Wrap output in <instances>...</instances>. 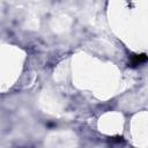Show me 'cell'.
Returning a JSON list of instances; mask_svg holds the SVG:
<instances>
[{"instance_id": "6da1fadb", "label": "cell", "mask_w": 148, "mask_h": 148, "mask_svg": "<svg viewBox=\"0 0 148 148\" xmlns=\"http://www.w3.org/2000/svg\"><path fill=\"white\" fill-rule=\"evenodd\" d=\"M147 56L146 54H133L130 59V62H128V66L130 67H138L140 65H142L146 60H147Z\"/></svg>"}]
</instances>
